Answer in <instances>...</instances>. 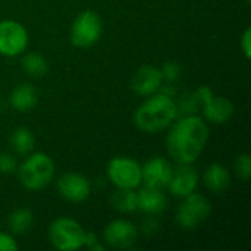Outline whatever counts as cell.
Instances as JSON below:
<instances>
[{"mask_svg": "<svg viewBox=\"0 0 251 251\" xmlns=\"http://www.w3.org/2000/svg\"><path fill=\"white\" fill-rule=\"evenodd\" d=\"M209 125L199 115L178 116L166 135V150L178 165L196 162L207 146Z\"/></svg>", "mask_w": 251, "mask_h": 251, "instance_id": "6da1fadb", "label": "cell"}, {"mask_svg": "<svg viewBox=\"0 0 251 251\" xmlns=\"http://www.w3.org/2000/svg\"><path fill=\"white\" fill-rule=\"evenodd\" d=\"M176 118L178 107L175 100L157 91L149 96L137 107L134 113V124L140 131L154 134L169 128Z\"/></svg>", "mask_w": 251, "mask_h": 251, "instance_id": "7a4b0ae2", "label": "cell"}, {"mask_svg": "<svg viewBox=\"0 0 251 251\" xmlns=\"http://www.w3.org/2000/svg\"><path fill=\"white\" fill-rule=\"evenodd\" d=\"M28 157L18 166V178L24 188L38 191L46 188L54 176V162L47 153L37 151L26 154Z\"/></svg>", "mask_w": 251, "mask_h": 251, "instance_id": "3957f363", "label": "cell"}, {"mask_svg": "<svg viewBox=\"0 0 251 251\" xmlns=\"http://www.w3.org/2000/svg\"><path fill=\"white\" fill-rule=\"evenodd\" d=\"M49 241L60 251H76L84 247L85 231L79 222L72 218L60 216L49 225Z\"/></svg>", "mask_w": 251, "mask_h": 251, "instance_id": "277c9868", "label": "cell"}, {"mask_svg": "<svg viewBox=\"0 0 251 251\" xmlns=\"http://www.w3.org/2000/svg\"><path fill=\"white\" fill-rule=\"evenodd\" d=\"M103 32V22L97 12L84 10L75 16L71 26V43L75 47L87 49L94 46Z\"/></svg>", "mask_w": 251, "mask_h": 251, "instance_id": "5b68a950", "label": "cell"}, {"mask_svg": "<svg viewBox=\"0 0 251 251\" xmlns=\"http://www.w3.org/2000/svg\"><path fill=\"white\" fill-rule=\"evenodd\" d=\"M212 213V204L210 201L199 194V193H191L190 196L184 197V201L178 206L176 209V224L187 231L196 229L201 222H204Z\"/></svg>", "mask_w": 251, "mask_h": 251, "instance_id": "8992f818", "label": "cell"}, {"mask_svg": "<svg viewBox=\"0 0 251 251\" xmlns=\"http://www.w3.org/2000/svg\"><path fill=\"white\" fill-rule=\"evenodd\" d=\"M107 178L116 188L135 190L141 184V165L128 157L116 156L107 163Z\"/></svg>", "mask_w": 251, "mask_h": 251, "instance_id": "52a82bcc", "label": "cell"}, {"mask_svg": "<svg viewBox=\"0 0 251 251\" xmlns=\"http://www.w3.org/2000/svg\"><path fill=\"white\" fill-rule=\"evenodd\" d=\"M28 47V31L13 19L0 21V54L13 57L24 53Z\"/></svg>", "mask_w": 251, "mask_h": 251, "instance_id": "ba28073f", "label": "cell"}, {"mask_svg": "<svg viewBox=\"0 0 251 251\" xmlns=\"http://www.w3.org/2000/svg\"><path fill=\"white\" fill-rule=\"evenodd\" d=\"M59 196L69 203H82L91 194V182L78 172H66L56 182Z\"/></svg>", "mask_w": 251, "mask_h": 251, "instance_id": "9c48e42d", "label": "cell"}, {"mask_svg": "<svg viewBox=\"0 0 251 251\" xmlns=\"http://www.w3.org/2000/svg\"><path fill=\"white\" fill-rule=\"evenodd\" d=\"M103 238L109 247L126 250L135 244L138 238V229L126 219H115L104 226Z\"/></svg>", "mask_w": 251, "mask_h": 251, "instance_id": "30bf717a", "label": "cell"}, {"mask_svg": "<svg viewBox=\"0 0 251 251\" xmlns=\"http://www.w3.org/2000/svg\"><path fill=\"white\" fill-rule=\"evenodd\" d=\"M172 172H174V168L171 162L165 157L156 156V157L149 159L141 166V182H144L146 187L163 190L168 187Z\"/></svg>", "mask_w": 251, "mask_h": 251, "instance_id": "8fae6325", "label": "cell"}, {"mask_svg": "<svg viewBox=\"0 0 251 251\" xmlns=\"http://www.w3.org/2000/svg\"><path fill=\"white\" fill-rule=\"evenodd\" d=\"M199 185V174L197 171L191 166V163L187 165H179L176 169H174L172 176L168 182L169 193L174 197L184 199L194 193Z\"/></svg>", "mask_w": 251, "mask_h": 251, "instance_id": "7c38bea8", "label": "cell"}, {"mask_svg": "<svg viewBox=\"0 0 251 251\" xmlns=\"http://www.w3.org/2000/svg\"><path fill=\"white\" fill-rule=\"evenodd\" d=\"M162 84H163V78L160 69L153 65H144L132 76L131 88L135 94L141 97H149L157 93Z\"/></svg>", "mask_w": 251, "mask_h": 251, "instance_id": "4fadbf2b", "label": "cell"}, {"mask_svg": "<svg viewBox=\"0 0 251 251\" xmlns=\"http://www.w3.org/2000/svg\"><path fill=\"white\" fill-rule=\"evenodd\" d=\"M203 112V118L206 122L222 125L226 124L235 112V107L231 100L222 96H212L209 100H206L200 109Z\"/></svg>", "mask_w": 251, "mask_h": 251, "instance_id": "5bb4252c", "label": "cell"}, {"mask_svg": "<svg viewBox=\"0 0 251 251\" xmlns=\"http://www.w3.org/2000/svg\"><path fill=\"white\" fill-rule=\"evenodd\" d=\"M168 200L163 190L144 187L137 193V210H141L146 215L157 216L166 209Z\"/></svg>", "mask_w": 251, "mask_h": 251, "instance_id": "9a60e30c", "label": "cell"}, {"mask_svg": "<svg viewBox=\"0 0 251 251\" xmlns=\"http://www.w3.org/2000/svg\"><path fill=\"white\" fill-rule=\"evenodd\" d=\"M203 181L206 188L213 194L225 193L231 185V174L221 163H212L206 168L203 174Z\"/></svg>", "mask_w": 251, "mask_h": 251, "instance_id": "2e32d148", "label": "cell"}, {"mask_svg": "<svg viewBox=\"0 0 251 251\" xmlns=\"http://www.w3.org/2000/svg\"><path fill=\"white\" fill-rule=\"evenodd\" d=\"M37 101H38V97H37L35 88L26 82L13 88L10 94V104L19 113L31 112L37 106Z\"/></svg>", "mask_w": 251, "mask_h": 251, "instance_id": "e0dca14e", "label": "cell"}, {"mask_svg": "<svg viewBox=\"0 0 251 251\" xmlns=\"http://www.w3.org/2000/svg\"><path fill=\"white\" fill-rule=\"evenodd\" d=\"M109 201L119 213H132L137 210V193L132 188H116L110 194Z\"/></svg>", "mask_w": 251, "mask_h": 251, "instance_id": "ac0fdd59", "label": "cell"}, {"mask_svg": "<svg viewBox=\"0 0 251 251\" xmlns=\"http://www.w3.org/2000/svg\"><path fill=\"white\" fill-rule=\"evenodd\" d=\"M34 146H35V137L31 129L21 126L12 132L10 147H12L13 153L19 154V156H26L32 151Z\"/></svg>", "mask_w": 251, "mask_h": 251, "instance_id": "d6986e66", "label": "cell"}, {"mask_svg": "<svg viewBox=\"0 0 251 251\" xmlns=\"http://www.w3.org/2000/svg\"><path fill=\"white\" fill-rule=\"evenodd\" d=\"M32 224H34V216L32 212L28 209H16L7 218V226L10 232L16 235L26 234L32 228Z\"/></svg>", "mask_w": 251, "mask_h": 251, "instance_id": "ffe728a7", "label": "cell"}, {"mask_svg": "<svg viewBox=\"0 0 251 251\" xmlns=\"http://www.w3.org/2000/svg\"><path fill=\"white\" fill-rule=\"evenodd\" d=\"M22 71L32 78H43L49 71V63L40 53H26L21 62Z\"/></svg>", "mask_w": 251, "mask_h": 251, "instance_id": "44dd1931", "label": "cell"}, {"mask_svg": "<svg viewBox=\"0 0 251 251\" xmlns=\"http://www.w3.org/2000/svg\"><path fill=\"white\" fill-rule=\"evenodd\" d=\"M176 107H178V116L196 115L201 109V101H200V97L197 96L196 91L185 93L184 96H181L179 101L176 103Z\"/></svg>", "mask_w": 251, "mask_h": 251, "instance_id": "7402d4cb", "label": "cell"}, {"mask_svg": "<svg viewBox=\"0 0 251 251\" xmlns=\"http://www.w3.org/2000/svg\"><path fill=\"white\" fill-rule=\"evenodd\" d=\"M234 169H235L237 176H238L241 181H249L251 176L250 154H249V153L238 154L237 159H235V163H234Z\"/></svg>", "mask_w": 251, "mask_h": 251, "instance_id": "603a6c76", "label": "cell"}, {"mask_svg": "<svg viewBox=\"0 0 251 251\" xmlns=\"http://www.w3.org/2000/svg\"><path fill=\"white\" fill-rule=\"evenodd\" d=\"M160 72H162L163 81H166V82H174V81H176V79L179 78V75H181V66H179L178 62L169 60V62H166V63L163 65V68L160 69Z\"/></svg>", "mask_w": 251, "mask_h": 251, "instance_id": "cb8c5ba5", "label": "cell"}, {"mask_svg": "<svg viewBox=\"0 0 251 251\" xmlns=\"http://www.w3.org/2000/svg\"><path fill=\"white\" fill-rule=\"evenodd\" d=\"M18 169V160L12 153H0V174L10 175Z\"/></svg>", "mask_w": 251, "mask_h": 251, "instance_id": "d4e9b609", "label": "cell"}, {"mask_svg": "<svg viewBox=\"0 0 251 251\" xmlns=\"http://www.w3.org/2000/svg\"><path fill=\"white\" fill-rule=\"evenodd\" d=\"M18 243L7 232H0V251H16Z\"/></svg>", "mask_w": 251, "mask_h": 251, "instance_id": "484cf974", "label": "cell"}, {"mask_svg": "<svg viewBox=\"0 0 251 251\" xmlns=\"http://www.w3.org/2000/svg\"><path fill=\"white\" fill-rule=\"evenodd\" d=\"M241 50L246 56V59L251 57V28L247 26L246 31L241 35Z\"/></svg>", "mask_w": 251, "mask_h": 251, "instance_id": "4316f807", "label": "cell"}, {"mask_svg": "<svg viewBox=\"0 0 251 251\" xmlns=\"http://www.w3.org/2000/svg\"><path fill=\"white\" fill-rule=\"evenodd\" d=\"M143 231L146 234H154L159 231V222L153 218H147L144 222H143Z\"/></svg>", "mask_w": 251, "mask_h": 251, "instance_id": "83f0119b", "label": "cell"}, {"mask_svg": "<svg viewBox=\"0 0 251 251\" xmlns=\"http://www.w3.org/2000/svg\"><path fill=\"white\" fill-rule=\"evenodd\" d=\"M96 243H99V240H97L96 234H93V232H85V238H84V246H87V247L90 249V247H91V246H94Z\"/></svg>", "mask_w": 251, "mask_h": 251, "instance_id": "f1b7e54d", "label": "cell"}, {"mask_svg": "<svg viewBox=\"0 0 251 251\" xmlns=\"http://www.w3.org/2000/svg\"><path fill=\"white\" fill-rule=\"evenodd\" d=\"M251 0H246V3H250Z\"/></svg>", "mask_w": 251, "mask_h": 251, "instance_id": "f546056e", "label": "cell"}]
</instances>
